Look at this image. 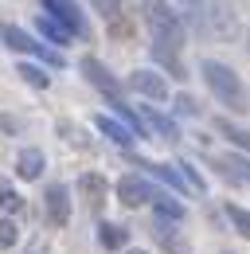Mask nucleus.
Masks as SVG:
<instances>
[{
    "instance_id": "nucleus-1",
    "label": "nucleus",
    "mask_w": 250,
    "mask_h": 254,
    "mask_svg": "<svg viewBox=\"0 0 250 254\" xmlns=\"http://www.w3.org/2000/svg\"><path fill=\"white\" fill-rule=\"evenodd\" d=\"M199 70H203V82L211 86V94H215L223 106H231L235 114H247V110H250L247 86H243V78H239L231 66L215 63V59H203V63H199Z\"/></svg>"
},
{
    "instance_id": "nucleus-2",
    "label": "nucleus",
    "mask_w": 250,
    "mask_h": 254,
    "mask_svg": "<svg viewBox=\"0 0 250 254\" xmlns=\"http://www.w3.org/2000/svg\"><path fill=\"white\" fill-rule=\"evenodd\" d=\"M141 16L153 32L156 47L168 43V51H180L184 47V28H180V16L168 8V0H141Z\"/></svg>"
},
{
    "instance_id": "nucleus-3",
    "label": "nucleus",
    "mask_w": 250,
    "mask_h": 254,
    "mask_svg": "<svg viewBox=\"0 0 250 254\" xmlns=\"http://www.w3.org/2000/svg\"><path fill=\"white\" fill-rule=\"evenodd\" d=\"M0 39L12 47V51H24V55H39V59H47L51 66H62V55L55 51H47L43 43H35L28 32H20V28H12V24H0Z\"/></svg>"
},
{
    "instance_id": "nucleus-4",
    "label": "nucleus",
    "mask_w": 250,
    "mask_h": 254,
    "mask_svg": "<svg viewBox=\"0 0 250 254\" xmlns=\"http://www.w3.org/2000/svg\"><path fill=\"white\" fill-rule=\"evenodd\" d=\"M43 8H47V16L55 20V24H62L66 32L74 35H90V28H86V20H82V12H78V4L74 0H43Z\"/></svg>"
},
{
    "instance_id": "nucleus-5",
    "label": "nucleus",
    "mask_w": 250,
    "mask_h": 254,
    "mask_svg": "<svg viewBox=\"0 0 250 254\" xmlns=\"http://www.w3.org/2000/svg\"><path fill=\"white\" fill-rule=\"evenodd\" d=\"M118 199H122L125 207H141V203H149V199H160V191L153 184H145L141 176H125L122 184H118Z\"/></svg>"
},
{
    "instance_id": "nucleus-6",
    "label": "nucleus",
    "mask_w": 250,
    "mask_h": 254,
    "mask_svg": "<svg viewBox=\"0 0 250 254\" xmlns=\"http://www.w3.org/2000/svg\"><path fill=\"white\" fill-rule=\"evenodd\" d=\"M82 70H86V78H90L98 90H106V94H110V102H122V82H118L106 66L98 63L94 55H86V59H82Z\"/></svg>"
},
{
    "instance_id": "nucleus-7",
    "label": "nucleus",
    "mask_w": 250,
    "mask_h": 254,
    "mask_svg": "<svg viewBox=\"0 0 250 254\" xmlns=\"http://www.w3.org/2000/svg\"><path fill=\"white\" fill-rule=\"evenodd\" d=\"M78 191H82L86 207L98 211V207L106 203V176H98V172H82V176H78Z\"/></svg>"
},
{
    "instance_id": "nucleus-8",
    "label": "nucleus",
    "mask_w": 250,
    "mask_h": 254,
    "mask_svg": "<svg viewBox=\"0 0 250 254\" xmlns=\"http://www.w3.org/2000/svg\"><path fill=\"white\" fill-rule=\"evenodd\" d=\"M129 86H133L137 94H145V98H168V82H164L160 74H153V70L129 74Z\"/></svg>"
},
{
    "instance_id": "nucleus-9",
    "label": "nucleus",
    "mask_w": 250,
    "mask_h": 254,
    "mask_svg": "<svg viewBox=\"0 0 250 254\" xmlns=\"http://www.w3.org/2000/svg\"><path fill=\"white\" fill-rule=\"evenodd\" d=\"M47 215H51L55 227H66V219H70V191L62 188V184H55V188L47 191Z\"/></svg>"
},
{
    "instance_id": "nucleus-10",
    "label": "nucleus",
    "mask_w": 250,
    "mask_h": 254,
    "mask_svg": "<svg viewBox=\"0 0 250 254\" xmlns=\"http://www.w3.org/2000/svg\"><path fill=\"white\" fill-rule=\"evenodd\" d=\"M211 164H215L227 180H239V184L250 188V160H243V157H215Z\"/></svg>"
},
{
    "instance_id": "nucleus-11",
    "label": "nucleus",
    "mask_w": 250,
    "mask_h": 254,
    "mask_svg": "<svg viewBox=\"0 0 250 254\" xmlns=\"http://www.w3.org/2000/svg\"><path fill=\"white\" fill-rule=\"evenodd\" d=\"M153 239H156V243H160L168 254H188V243H184V239H180V235H176V231H172L164 219L153 227Z\"/></svg>"
},
{
    "instance_id": "nucleus-12",
    "label": "nucleus",
    "mask_w": 250,
    "mask_h": 254,
    "mask_svg": "<svg viewBox=\"0 0 250 254\" xmlns=\"http://www.w3.org/2000/svg\"><path fill=\"white\" fill-rule=\"evenodd\" d=\"M43 164H47V160H43V153H39V149H24V153H20V160H16V172H20L24 180H35V176L43 172Z\"/></svg>"
},
{
    "instance_id": "nucleus-13",
    "label": "nucleus",
    "mask_w": 250,
    "mask_h": 254,
    "mask_svg": "<svg viewBox=\"0 0 250 254\" xmlns=\"http://www.w3.org/2000/svg\"><path fill=\"white\" fill-rule=\"evenodd\" d=\"M125 239H129V235H125V227H118V223H102V227H98V243H102L106 251H122Z\"/></svg>"
},
{
    "instance_id": "nucleus-14",
    "label": "nucleus",
    "mask_w": 250,
    "mask_h": 254,
    "mask_svg": "<svg viewBox=\"0 0 250 254\" xmlns=\"http://www.w3.org/2000/svg\"><path fill=\"white\" fill-rule=\"evenodd\" d=\"M153 59L160 66H168V70H172V78H180V82L188 78V70H184V63H180V55H176V51H168V47H153Z\"/></svg>"
},
{
    "instance_id": "nucleus-15",
    "label": "nucleus",
    "mask_w": 250,
    "mask_h": 254,
    "mask_svg": "<svg viewBox=\"0 0 250 254\" xmlns=\"http://www.w3.org/2000/svg\"><path fill=\"white\" fill-rule=\"evenodd\" d=\"M145 122L160 133V137H168V141H176L180 137V129H176V122L172 118H164V114H156V110H145Z\"/></svg>"
},
{
    "instance_id": "nucleus-16",
    "label": "nucleus",
    "mask_w": 250,
    "mask_h": 254,
    "mask_svg": "<svg viewBox=\"0 0 250 254\" xmlns=\"http://www.w3.org/2000/svg\"><path fill=\"white\" fill-rule=\"evenodd\" d=\"M94 122H98V129H102V133H106L110 141H118V145H129V141H133V133H129L125 126H118V122H110L106 114H98Z\"/></svg>"
},
{
    "instance_id": "nucleus-17",
    "label": "nucleus",
    "mask_w": 250,
    "mask_h": 254,
    "mask_svg": "<svg viewBox=\"0 0 250 254\" xmlns=\"http://www.w3.org/2000/svg\"><path fill=\"white\" fill-rule=\"evenodd\" d=\"M35 24H39V32L47 35L51 43H66V39H70V32H66L62 24H55V20L47 16V12H39V20H35Z\"/></svg>"
},
{
    "instance_id": "nucleus-18",
    "label": "nucleus",
    "mask_w": 250,
    "mask_h": 254,
    "mask_svg": "<svg viewBox=\"0 0 250 254\" xmlns=\"http://www.w3.org/2000/svg\"><path fill=\"white\" fill-rule=\"evenodd\" d=\"M215 126H219V133H223V137H227V141H235V145H239V149H247V153H250V133H247V129L231 126V122H227V118H219Z\"/></svg>"
},
{
    "instance_id": "nucleus-19",
    "label": "nucleus",
    "mask_w": 250,
    "mask_h": 254,
    "mask_svg": "<svg viewBox=\"0 0 250 254\" xmlns=\"http://www.w3.org/2000/svg\"><path fill=\"white\" fill-rule=\"evenodd\" d=\"M141 168H149L156 180H164V184H172V188H180V191H184V180H180V172H172L168 164H149V160H141Z\"/></svg>"
},
{
    "instance_id": "nucleus-20",
    "label": "nucleus",
    "mask_w": 250,
    "mask_h": 254,
    "mask_svg": "<svg viewBox=\"0 0 250 254\" xmlns=\"http://www.w3.org/2000/svg\"><path fill=\"white\" fill-rule=\"evenodd\" d=\"M0 207H8V211H20L24 207V195H16L12 180H4V176H0Z\"/></svg>"
},
{
    "instance_id": "nucleus-21",
    "label": "nucleus",
    "mask_w": 250,
    "mask_h": 254,
    "mask_svg": "<svg viewBox=\"0 0 250 254\" xmlns=\"http://www.w3.org/2000/svg\"><path fill=\"white\" fill-rule=\"evenodd\" d=\"M16 74H24V82H28V86H35V90H47V86H51V78H47L39 66H31V63H24Z\"/></svg>"
},
{
    "instance_id": "nucleus-22",
    "label": "nucleus",
    "mask_w": 250,
    "mask_h": 254,
    "mask_svg": "<svg viewBox=\"0 0 250 254\" xmlns=\"http://www.w3.org/2000/svg\"><path fill=\"white\" fill-rule=\"evenodd\" d=\"M227 219L235 223L239 235H247V239H250V211H243L239 203H227Z\"/></svg>"
},
{
    "instance_id": "nucleus-23",
    "label": "nucleus",
    "mask_w": 250,
    "mask_h": 254,
    "mask_svg": "<svg viewBox=\"0 0 250 254\" xmlns=\"http://www.w3.org/2000/svg\"><path fill=\"white\" fill-rule=\"evenodd\" d=\"M156 211H160V219H184V207H180L176 199H168L164 191H160V199H156Z\"/></svg>"
},
{
    "instance_id": "nucleus-24",
    "label": "nucleus",
    "mask_w": 250,
    "mask_h": 254,
    "mask_svg": "<svg viewBox=\"0 0 250 254\" xmlns=\"http://www.w3.org/2000/svg\"><path fill=\"white\" fill-rule=\"evenodd\" d=\"M106 28H110V32L118 35V39H129V35H133V24H129V20H125L122 12H118V16H114V20H106Z\"/></svg>"
},
{
    "instance_id": "nucleus-25",
    "label": "nucleus",
    "mask_w": 250,
    "mask_h": 254,
    "mask_svg": "<svg viewBox=\"0 0 250 254\" xmlns=\"http://www.w3.org/2000/svg\"><path fill=\"white\" fill-rule=\"evenodd\" d=\"M20 239V231H16V223L12 219H0V247H12Z\"/></svg>"
},
{
    "instance_id": "nucleus-26",
    "label": "nucleus",
    "mask_w": 250,
    "mask_h": 254,
    "mask_svg": "<svg viewBox=\"0 0 250 254\" xmlns=\"http://www.w3.org/2000/svg\"><path fill=\"white\" fill-rule=\"evenodd\" d=\"M90 4L102 12V16H106V20H114V16L122 12V0H90Z\"/></svg>"
},
{
    "instance_id": "nucleus-27",
    "label": "nucleus",
    "mask_w": 250,
    "mask_h": 254,
    "mask_svg": "<svg viewBox=\"0 0 250 254\" xmlns=\"http://www.w3.org/2000/svg\"><path fill=\"white\" fill-rule=\"evenodd\" d=\"M176 110H180V114H195V102H191V94H176Z\"/></svg>"
},
{
    "instance_id": "nucleus-28",
    "label": "nucleus",
    "mask_w": 250,
    "mask_h": 254,
    "mask_svg": "<svg viewBox=\"0 0 250 254\" xmlns=\"http://www.w3.org/2000/svg\"><path fill=\"white\" fill-rule=\"evenodd\" d=\"M180 168L188 172V180H191V188H199V191H203V176H199V172H195L191 164H180Z\"/></svg>"
},
{
    "instance_id": "nucleus-29",
    "label": "nucleus",
    "mask_w": 250,
    "mask_h": 254,
    "mask_svg": "<svg viewBox=\"0 0 250 254\" xmlns=\"http://www.w3.org/2000/svg\"><path fill=\"white\" fill-rule=\"evenodd\" d=\"M129 254H145V251H129Z\"/></svg>"
}]
</instances>
